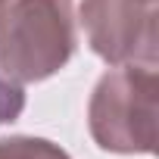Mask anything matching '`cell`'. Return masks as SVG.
I'll use <instances>...</instances> for the list:
<instances>
[{
	"label": "cell",
	"mask_w": 159,
	"mask_h": 159,
	"mask_svg": "<svg viewBox=\"0 0 159 159\" xmlns=\"http://www.w3.org/2000/svg\"><path fill=\"white\" fill-rule=\"evenodd\" d=\"M22 109H25V91L0 75V125L16 122Z\"/></svg>",
	"instance_id": "cell-5"
},
{
	"label": "cell",
	"mask_w": 159,
	"mask_h": 159,
	"mask_svg": "<svg viewBox=\"0 0 159 159\" xmlns=\"http://www.w3.org/2000/svg\"><path fill=\"white\" fill-rule=\"evenodd\" d=\"M156 69L125 62L106 72L88 106L91 137L106 153H153L156 150Z\"/></svg>",
	"instance_id": "cell-2"
},
{
	"label": "cell",
	"mask_w": 159,
	"mask_h": 159,
	"mask_svg": "<svg viewBox=\"0 0 159 159\" xmlns=\"http://www.w3.org/2000/svg\"><path fill=\"white\" fill-rule=\"evenodd\" d=\"M3 3H7V0H0V7H3Z\"/></svg>",
	"instance_id": "cell-6"
},
{
	"label": "cell",
	"mask_w": 159,
	"mask_h": 159,
	"mask_svg": "<svg viewBox=\"0 0 159 159\" xmlns=\"http://www.w3.org/2000/svg\"><path fill=\"white\" fill-rule=\"evenodd\" d=\"M75 53L72 0H7L0 7V75L31 84L56 75Z\"/></svg>",
	"instance_id": "cell-1"
},
{
	"label": "cell",
	"mask_w": 159,
	"mask_h": 159,
	"mask_svg": "<svg viewBox=\"0 0 159 159\" xmlns=\"http://www.w3.org/2000/svg\"><path fill=\"white\" fill-rule=\"evenodd\" d=\"M0 159H69L66 150L44 137H3L0 140Z\"/></svg>",
	"instance_id": "cell-4"
},
{
	"label": "cell",
	"mask_w": 159,
	"mask_h": 159,
	"mask_svg": "<svg viewBox=\"0 0 159 159\" xmlns=\"http://www.w3.org/2000/svg\"><path fill=\"white\" fill-rule=\"evenodd\" d=\"M91 50L112 62H156V0H81Z\"/></svg>",
	"instance_id": "cell-3"
}]
</instances>
